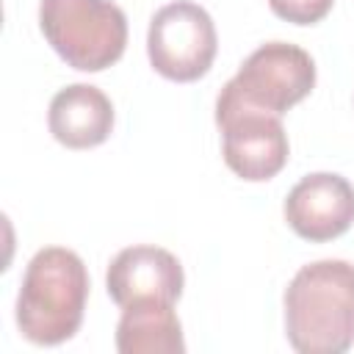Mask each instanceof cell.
<instances>
[{
  "label": "cell",
  "instance_id": "8",
  "mask_svg": "<svg viewBox=\"0 0 354 354\" xmlns=\"http://www.w3.org/2000/svg\"><path fill=\"white\" fill-rule=\"evenodd\" d=\"M108 296L124 307L136 299H163L177 301L185 285L180 260L160 246H127L122 249L105 274Z\"/></svg>",
  "mask_w": 354,
  "mask_h": 354
},
{
  "label": "cell",
  "instance_id": "2",
  "mask_svg": "<svg viewBox=\"0 0 354 354\" xmlns=\"http://www.w3.org/2000/svg\"><path fill=\"white\" fill-rule=\"evenodd\" d=\"M88 299V274L72 249H39L22 277L17 296V326L36 346L69 340L80 324Z\"/></svg>",
  "mask_w": 354,
  "mask_h": 354
},
{
  "label": "cell",
  "instance_id": "9",
  "mask_svg": "<svg viewBox=\"0 0 354 354\" xmlns=\"http://www.w3.org/2000/svg\"><path fill=\"white\" fill-rule=\"evenodd\" d=\"M47 124L58 144L69 149H88L111 136L113 105L102 88L91 83H72L53 97Z\"/></svg>",
  "mask_w": 354,
  "mask_h": 354
},
{
  "label": "cell",
  "instance_id": "11",
  "mask_svg": "<svg viewBox=\"0 0 354 354\" xmlns=\"http://www.w3.org/2000/svg\"><path fill=\"white\" fill-rule=\"evenodd\" d=\"M335 0H268L271 11L279 19H288L293 25H315L321 22Z\"/></svg>",
  "mask_w": 354,
  "mask_h": 354
},
{
  "label": "cell",
  "instance_id": "6",
  "mask_svg": "<svg viewBox=\"0 0 354 354\" xmlns=\"http://www.w3.org/2000/svg\"><path fill=\"white\" fill-rule=\"evenodd\" d=\"M224 163L249 183L271 180L288 160V133L277 113L216 100Z\"/></svg>",
  "mask_w": 354,
  "mask_h": 354
},
{
  "label": "cell",
  "instance_id": "3",
  "mask_svg": "<svg viewBox=\"0 0 354 354\" xmlns=\"http://www.w3.org/2000/svg\"><path fill=\"white\" fill-rule=\"evenodd\" d=\"M39 28L47 44L80 72H102L127 44V17L111 0H41Z\"/></svg>",
  "mask_w": 354,
  "mask_h": 354
},
{
  "label": "cell",
  "instance_id": "5",
  "mask_svg": "<svg viewBox=\"0 0 354 354\" xmlns=\"http://www.w3.org/2000/svg\"><path fill=\"white\" fill-rule=\"evenodd\" d=\"M216 25L210 14L191 0H174L155 11L147 33L149 64L158 75L191 83L199 80L216 58Z\"/></svg>",
  "mask_w": 354,
  "mask_h": 354
},
{
  "label": "cell",
  "instance_id": "10",
  "mask_svg": "<svg viewBox=\"0 0 354 354\" xmlns=\"http://www.w3.org/2000/svg\"><path fill=\"white\" fill-rule=\"evenodd\" d=\"M116 348L122 354H183V326L174 301L136 299L122 307L116 324Z\"/></svg>",
  "mask_w": 354,
  "mask_h": 354
},
{
  "label": "cell",
  "instance_id": "4",
  "mask_svg": "<svg viewBox=\"0 0 354 354\" xmlns=\"http://www.w3.org/2000/svg\"><path fill=\"white\" fill-rule=\"evenodd\" d=\"M315 86V61L307 50L288 41L260 44L230 77L218 94L224 102H238L282 116L301 102Z\"/></svg>",
  "mask_w": 354,
  "mask_h": 354
},
{
  "label": "cell",
  "instance_id": "1",
  "mask_svg": "<svg viewBox=\"0 0 354 354\" xmlns=\"http://www.w3.org/2000/svg\"><path fill=\"white\" fill-rule=\"evenodd\" d=\"M285 332L301 354H343L354 346V266L315 260L285 290Z\"/></svg>",
  "mask_w": 354,
  "mask_h": 354
},
{
  "label": "cell",
  "instance_id": "7",
  "mask_svg": "<svg viewBox=\"0 0 354 354\" xmlns=\"http://www.w3.org/2000/svg\"><path fill=\"white\" fill-rule=\"evenodd\" d=\"M285 221L313 243L343 235L354 224V185L335 171L301 177L285 196Z\"/></svg>",
  "mask_w": 354,
  "mask_h": 354
}]
</instances>
